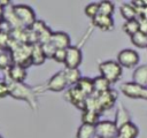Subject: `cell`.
I'll return each instance as SVG.
<instances>
[{"instance_id":"obj_1","label":"cell","mask_w":147,"mask_h":138,"mask_svg":"<svg viewBox=\"0 0 147 138\" xmlns=\"http://www.w3.org/2000/svg\"><path fill=\"white\" fill-rule=\"evenodd\" d=\"M9 84V95L15 99L24 100L29 102L32 107L36 106V95L33 90L25 85L24 83H16V82H8Z\"/></svg>"},{"instance_id":"obj_2","label":"cell","mask_w":147,"mask_h":138,"mask_svg":"<svg viewBox=\"0 0 147 138\" xmlns=\"http://www.w3.org/2000/svg\"><path fill=\"white\" fill-rule=\"evenodd\" d=\"M99 71H100V76L105 77L111 84V83H116L122 77L123 67L117 61L108 60L99 64Z\"/></svg>"},{"instance_id":"obj_3","label":"cell","mask_w":147,"mask_h":138,"mask_svg":"<svg viewBox=\"0 0 147 138\" xmlns=\"http://www.w3.org/2000/svg\"><path fill=\"white\" fill-rule=\"evenodd\" d=\"M31 52H32V45L29 44H20L15 49H13L11 56H13V63L22 66L24 68L31 66Z\"/></svg>"},{"instance_id":"obj_4","label":"cell","mask_w":147,"mask_h":138,"mask_svg":"<svg viewBox=\"0 0 147 138\" xmlns=\"http://www.w3.org/2000/svg\"><path fill=\"white\" fill-rule=\"evenodd\" d=\"M13 8H14V13H15L16 17L18 18V21L21 22L23 28L29 29L37 20L34 10L28 5H16Z\"/></svg>"},{"instance_id":"obj_5","label":"cell","mask_w":147,"mask_h":138,"mask_svg":"<svg viewBox=\"0 0 147 138\" xmlns=\"http://www.w3.org/2000/svg\"><path fill=\"white\" fill-rule=\"evenodd\" d=\"M95 133L98 138H117L118 126L113 121H100L95 125Z\"/></svg>"},{"instance_id":"obj_6","label":"cell","mask_w":147,"mask_h":138,"mask_svg":"<svg viewBox=\"0 0 147 138\" xmlns=\"http://www.w3.org/2000/svg\"><path fill=\"white\" fill-rule=\"evenodd\" d=\"M121 91L124 95L133 99H145L147 100V87L140 86L134 82H126L121 84Z\"/></svg>"},{"instance_id":"obj_7","label":"cell","mask_w":147,"mask_h":138,"mask_svg":"<svg viewBox=\"0 0 147 138\" xmlns=\"http://www.w3.org/2000/svg\"><path fill=\"white\" fill-rule=\"evenodd\" d=\"M82 61H83L82 49L76 45L69 46L67 48V56H65V62H64L65 68L76 69L80 66Z\"/></svg>"},{"instance_id":"obj_8","label":"cell","mask_w":147,"mask_h":138,"mask_svg":"<svg viewBox=\"0 0 147 138\" xmlns=\"http://www.w3.org/2000/svg\"><path fill=\"white\" fill-rule=\"evenodd\" d=\"M117 62L124 68H133L139 62V54L131 48L122 49L117 54Z\"/></svg>"},{"instance_id":"obj_9","label":"cell","mask_w":147,"mask_h":138,"mask_svg":"<svg viewBox=\"0 0 147 138\" xmlns=\"http://www.w3.org/2000/svg\"><path fill=\"white\" fill-rule=\"evenodd\" d=\"M67 99L78 109H80L82 112L85 110V101H86V95L75 85V86H70L69 90L67 91L65 94Z\"/></svg>"},{"instance_id":"obj_10","label":"cell","mask_w":147,"mask_h":138,"mask_svg":"<svg viewBox=\"0 0 147 138\" xmlns=\"http://www.w3.org/2000/svg\"><path fill=\"white\" fill-rule=\"evenodd\" d=\"M116 97H117L116 92H114V90H111V89L109 91H107V92L96 94V99H98V103H99L100 110L103 112V110L110 109L115 105Z\"/></svg>"},{"instance_id":"obj_11","label":"cell","mask_w":147,"mask_h":138,"mask_svg":"<svg viewBox=\"0 0 147 138\" xmlns=\"http://www.w3.org/2000/svg\"><path fill=\"white\" fill-rule=\"evenodd\" d=\"M67 85L68 83L65 80L63 71H59L51 77V79L47 83V89L53 92H61L67 87Z\"/></svg>"},{"instance_id":"obj_12","label":"cell","mask_w":147,"mask_h":138,"mask_svg":"<svg viewBox=\"0 0 147 138\" xmlns=\"http://www.w3.org/2000/svg\"><path fill=\"white\" fill-rule=\"evenodd\" d=\"M51 43L55 46L56 49H67L69 46H71V40H70L69 34L63 31L53 32Z\"/></svg>"},{"instance_id":"obj_13","label":"cell","mask_w":147,"mask_h":138,"mask_svg":"<svg viewBox=\"0 0 147 138\" xmlns=\"http://www.w3.org/2000/svg\"><path fill=\"white\" fill-rule=\"evenodd\" d=\"M26 68L18 66V64H13L8 70H7V77L8 82H16V83H24L26 78Z\"/></svg>"},{"instance_id":"obj_14","label":"cell","mask_w":147,"mask_h":138,"mask_svg":"<svg viewBox=\"0 0 147 138\" xmlns=\"http://www.w3.org/2000/svg\"><path fill=\"white\" fill-rule=\"evenodd\" d=\"M92 23L94 26L99 28L102 31H111L115 25L114 18L111 16H106V15H101V14H99L96 17H94L92 20Z\"/></svg>"},{"instance_id":"obj_15","label":"cell","mask_w":147,"mask_h":138,"mask_svg":"<svg viewBox=\"0 0 147 138\" xmlns=\"http://www.w3.org/2000/svg\"><path fill=\"white\" fill-rule=\"evenodd\" d=\"M138 135H139L138 126L132 122H127L118 128L117 138H137Z\"/></svg>"},{"instance_id":"obj_16","label":"cell","mask_w":147,"mask_h":138,"mask_svg":"<svg viewBox=\"0 0 147 138\" xmlns=\"http://www.w3.org/2000/svg\"><path fill=\"white\" fill-rule=\"evenodd\" d=\"M132 79L136 84L147 87V66L145 64L138 67L132 74Z\"/></svg>"},{"instance_id":"obj_17","label":"cell","mask_w":147,"mask_h":138,"mask_svg":"<svg viewBox=\"0 0 147 138\" xmlns=\"http://www.w3.org/2000/svg\"><path fill=\"white\" fill-rule=\"evenodd\" d=\"M46 61V56L42 52L41 45L36 44L32 46V52H31V63L34 66H41Z\"/></svg>"},{"instance_id":"obj_18","label":"cell","mask_w":147,"mask_h":138,"mask_svg":"<svg viewBox=\"0 0 147 138\" xmlns=\"http://www.w3.org/2000/svg\"><path fill=\"white\" fill-rule=\"evenodd\" d=\"M63 74H64V77H65V80H67L68 85H70V86L77 85V83L82 78V75H80V71H79L78 68H76V69L65 68L63 70Z\"/></svg>"},{"instance_id":"obj_19","label":"cell","mask_w":147,"mask_h":138,"mask_svg":"<svg viewBox=\"0 0 147 138\" xmlns=\"http://www.w3.org/2000/svg\"><path fill=\"white\" fill-rule=\"evenodd\" d=\"M86 97H90L94 94V85H93V79L88 77H82L80 80L76 85Z\"/></svg>"},{"instance_id":"obj_20","label":"cell","mask_w":147,"mask_h":138,"mask_svg":"<svg viewBox=\"0 0 147 138\" xmlns=\"http://www.w3.org/2000/svg\"><path fill=\"white\" fill-rule=\"evenodd\" d=\"M119 12H121V15L123 16V18H125V21L134 20L139 15L138 9L132 3H124V5H122L121 8H119Z\"/></svg>"},{"instance_id":"obj_21","label":"cell","mask_w":147,"mask_h":138,"mask_svg":"<svg viewBox=\"0 0 147 138\" xmlns=\"http://www.w3.org/2000/svg\"><path fill=\"white\" fill-rule=\"evenodd\" d=\"M93 85H94L95 94H100V93H103L110 90V83L102 76H98L93 78Z\"/></svg>"},{"instance_id":"obj_22","label":"cell","mask_w":147,"mask_h":138,"mask_svg":"<svg viewBox=\"0 0 147 138\" xmlns=\"http://www.w3.org/2000/svg\"><path fill=\"white\" fill-rule=\"evenodd\" d=\"M76 137L77 138H94V137H96L95 125H90V124L82 123V125L77 130Z\"/></svg>"},{"instance_id":"obj_23","label":"cell","mask_w":147,"mask_h":138,"mask_svg":"<svg viewBox=\"0 0 147 138\" xmlns=\"http://www.w3.org/2000/svg\"><path fill=\"white\" fill-rule=\"evenodd\" d=\"M123 31L126 34H129L130 37H132L133 34H136L137 32L140 31V21L138 18L125 21V23L123 24Z\"/></svg>"},{"instance_id":"obj_24","label":"cell","mask_w":147,"mask_h":138,"mask_svg":"<svg viewBox=\"0 0 147 138\" xmlns=\"http://www.w3.org/2000/svg\"><path fill=\"white\" fill-rule=\"evenodd\" d=\"M100 113L93 112V110H84L82 113V123L84 124H90V125H96L99 121Z\"/></svg>"},{"instance_id":"obj_25","label":"cell","mask_w":147,"mask_h":138,"mask_svg":"<svg viewBox=\"0 0 147 138\" xmlns=\"http://www.w3.org/2000/svg\"><path fill=\"white\" fill-rule=\"evenodd\" d=\"M131 38V43L139 48H147V33L139 31L136 34H133Z\"/></svg>"},{"instance_id":"obj_26","label":"cell","mask_w":147,"mask_h":138,"mask_svg":"<svg viewBox=\"0 0 147 138\" xmlns=\"http://www.w3.org/2000/svg\"><path fill=\"white\" fill-rule=\"evenodd\" d=\"M13 56L9 51H2L0 53V69H9L13 66Z\"/></svg>"},{"instance_id":"obj_27","label":"cell","mask_w":147,"mask_h":138,"mask_svg":"<svg viewBox=\"0 0 147 138\" xmlns=\"http://www.w3.org/2000/svg\"><path fill=\"white\" fill-rule=\"evenodd\" d=\"M115 6L111 1H100L99 2V14L106 16H113Z\"/></svg>"},{"instance_id":"obj_28","label":"cell","mask_w":147,"mask_h":138,"mask_svg":"<svg viewBox=\"0 0 147 138\" xmlns=\"http://www.w3.org/2000/svg\"><path fill=\"white\" fill-rule=\"evenodd\" d=\"M84 12H85V15L87 17L93 20L94 17H96L99 15V2H91V3H88L85 7Z\"/></svg>"},{"instance_id":"obj_29","label":"cell","mask_w":147,"mask_h":138,"mask_svg":"<svg viewBox=\"0 0 147 138\" xmlns=\"http://www.w3.org/2000/svg\"><path fill=\"white\" fill-rule=\"evenodd\" d=\"M52 34H53V31L47 26L42 32H40L38 36V44L40 45H44V44H47V43H51V39H52Z\"/></svg>"},{"instance_id":"obj_30","label":"cell","mask_w":147,"mask_h":138,"mask_svg":"<svg viewBox=\"0 0 147 138\" xmlns=\"http://www.w3.org/2000/svg\"><path fill=\"white\" fill-rule=\"evenodd\" d=\"M47 28V25H46V23L44 22V21H41V20H36L34 21V23L29 28L32 32H34V33H37V34H39L40 32H42L45 29Z\"/></svg>"},{"instance_id":"obj_31","label":"cell","mask_w":147,"mask_h":138,"mask_svg":"<svg viewBox=\"0 0 147 138\" xmlns=\"http://www.w3.org/2000/svg\"><path fill=\"white\" fill-rule=\"evenodd\" d=\"M41 48H42V52H44L46 59H49V57L53 59V55H54L56 48H55V46L52 43H47V44L41 45Z\"/></svg>"},{"instance_id":"obj_32","label":"cell","mask_w":147,"mask_h":138,"mask_svg":"<svg viewBox=\"0 0 147 138\" xmlns=\"http://www.w3.org/2000/svg\"><path fill=\"white\" fill-rule=\"evenodd\" d=\"M65 56H67V49H56L53 55V60L56 61L57 63H64Z\"/></svg>"},{"instance_id":"obj_33","label":"cell","mask_w":147,"mask_h":138,"mask_svg":"<svg viewBox=\"0 0 147 138\" xmlns=\"http://www.w3.org/2000/svg\"><path fill=\"white\" fill-rule=\"evenodd\" d=\"M9 95V84L8 82L0 80V98H6Z\"/></svg>"},{"instance_id":"obj_34","label":"cell","mask_w":147,"mask_h":138,"mask_svg":"<svg viewBox=\"0 0 147 138\" xmlns=\"http://www.w3.org/2000/svg\"><path fill=\"white\" fill-rule=\"evenodd\" d=\"M3 13H5V8L1 6V3H0V21L3 18Z\"/></svg>"},{"instance_id":"obj_35","label":"cell","mask_w":147,"mask_h":138,"mask_svg":"<svg viewBox=\"0 0 147 138\" xmlns=\"http://www.w3.org/2000/svg\"><path fill=\"white\" fill-rule=\"evenodd\" d=\"M0 29H1V21H0Z\"/></svg>"},{"instance_id":"obj_36","label":"cell","mask_w":147,"mask_h":138,"mask_svg":"<svg viewBox=\"0 0 147 138\" xmlns=\"http://www.w3.org/2000/svg\"><path fill=\"white\" fill-rule=\"evenodd\" d=\"M0 138H2V136H1V135H0Z\"/></svg>"},{"instance_id":"obj_37","label":"cell","mask_w":147,"mask_h":138,"mask_svg":"<svg viewBox=\"0 0 147 138\" xmlns=\"http://www.w3.org/2000/svg\"><path fill=\"white\" fill-rule=\"evenodd\" d=\"M96 138H98V137H96Z\"/></svg>"}]
</instances>
